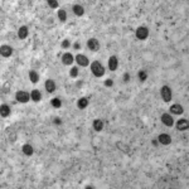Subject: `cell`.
Listing matches in <instances>:
<instances>
[{"mask_svg":"<svg viewBox=\"0 0 189 189\" xmlns=\"http://www.w3.org/2000/svg\"><path fill=\"white\" fill-rule=\"evenodd\" d=\"M170 112L174 113V115H181V113H183V107H181L180 105L175 104L170 107Z\"/></svg>","mask_w":189,"mask_h":189,"instance_id":"obj_14","label":"cell"},{"mask_svg":"<svg viewBox=\"0 0 189 189\" xmlns=\"http://www.w3.org/2000/svg\"><path fill=\"white\" fill-rule=\"evenodd\" d=\"M50 104H52L53 107L59 108V107H61V105H62V102H61V100H59V98H53L52 101H50Z\"/></svg>","mask_w":189,"mask_h":189,"instance_id":"obj_24","label":"cell"},{"mask_svg":"<svg viewBox=\"0 0 189 189\" xmlns=\"http://www.w3.org/2000/svg\"><path fill=\"white\" fill-rule=\"evenodd\" d=\"M77 106H78V108H81V110L86 108L88 106V100L85 98V97L80 98V100H78V102H77Z\"/></svg>","mask_w":189,"mask_h":189,"instance_id":"obj_18","label":"cell"},{"mask_svg":"<svg viewBox=\"0 0 189 189\" xmlns=\"http://www.w3.org/2000/svg\"><path fill=\"white\" fill-rule=\"evenodd\" d=\"M74 48H77V49H78V48H80V44L76 43V44H74Z\"/></svg>","mask_w":189,"mask_h":189,"instance_id":"obj_33","label":"cell"},{"mask_svg":"<svg viewBox=\"0 0 189 189\" xmlns=\"http://www.w3.org/2000/svg\"><path fill=\"white\" fill-rule=\"evenodd\" d=\"M58 18H59V20L62 23H64L67 19V13L64 12V10H59V12H58Z\"/></svg>","mask_w":189,"mask_h":189,"instance_id":"obj_23","label":"cell"},{"mask_svg":"<svg viewBox=\"0 0 189 189\" xmlns=\"http://www.w3.org/2000/svg\"><path fill=\"white\" fill-rule=\"evenodd\" d=\"M91 71H92V73H93L96 77H101V76L105 74L104 66H102V64L100 63V62H97V61H95V62H92V63H91Z\"/></svg>","mask_w":189,"mask_h":189,"instance_id":"obj_1","label":"cell"},{"mask_svg":"<svg viewBox=\"0 0 189 189\" xmlns=\"http://www.w3.org/2000/svg\"><path fill=\"white\" fill-rule=\"evenodd\" d=\"M0 52H1V56L3 57L8 58V57L12 56L13 49H12V47H9V46H1V48H0Z\"/></svg>","mask_w":189,"mask_h":189,"instance_id":"obj_10","label":"cell"},{"mask_svg":"<svg viewBox=\"0 0 189 189\" xmlns=\"http://www.w3.org/2000/svg\"><path fill=\"white\" fill-rule=\"evenodd\" d=\"M29 78H30V82L32 83H37L38 80H39V77H38V73L35 71H30L29 72Z\"/></svg>","mask_w":189,"mask_h":189,"instance_id":"obj_22","label":"cell"},{"mask_svg":"<svg viewBox=\"0 0 189 189\" xmlns=\"http://www.w3.org/2000/svg\"><path fill=\"white\" fill-rule=\"evenodd\" d=\"M147 78V74H146V72L145 71H140L139 72V80L141 81V82H144Z\"/></svg>","mask_w":189,"mask_h":189,"instance_id":"obj_25","label":"cell"},{"mask_svg":"<svg viewBox=\"0 0 189 189\" xmlns=\"http://www.w3.org/2000/svg\"><path fill=\"white\" fill-rule=\"evenodd\" d=\"M44 86H46V90L49 92V93H52V92H54V90H56V83H54V81H52V80H47Z\"/></svg>","mask_w":189,"mask_h":189,"instance_id":"obj_13","label":"cell"},{"mask_svg":"<svg viewBox=\"0 0 189 189\" xmlns=\"http://www.w3.org/2000/svg\"><path fill=\"white\" fill-rule=\"evenodd\" d=\"M153 145H155V146L158 145V141H156V140H153Z\"/></svg>","mask_w":189,"mask_h":189,"instance_id":"obj_32","label":"cell"},{"mask_svg":"<svg viewBox=\"0 0 189 189\" xmlns=\"http://www.w3.org/2000/svg\"><path fill=\"white\" fill-rule=\"evenodd\" d=\"M159 143L163 144V145H169L171 143V137L168 135V134H160L159 135Z\"/></svg>","mask_w":189,"mask_h":189,"instance_id":"obj_11","label":"cell"},{"mask_svg":"<svg viewBox=\"0 0 189 189\" xmlns=\"http://www.w3.org/2000/svg\"><path fill=\"white\" fill-rule=\"evenodd\" d=\"M160 93H161V97H163V100L165 102L171 101V91L168 86H163V87H161Z\"/></svg>","mask_w":189,"mask_h":189,"instance_id":"obj_3","label":"cell"},{"mask_svg":"<svg viewBox=\"0 0 189 189\" xmlns=\"http://www.w3.org/2000/svg\"><path fill=\"white\" fill-rule=\"evenodd\" d=\"M30 96H32V100L34 102H38L40 101V98H42V95H40V92L38 90H33L32 93H30Z\"/></svg>","mask_w":189,"mask_h":189,"instance_id":"obj_19","label":"cell"},{"mask_svg":"<svg viewBox=\"0 0 189 189\" xmlns=\"http://www.w3.org/2000/svg\"><path fill=\"white\" fill-rule=\"evenodd\" d=\"M72 10H73V13L77 16H81V15H83V13H85V9H83V6H81V5H74L73 8H72Z\"/></svg>","mask_w":189,"mask_h":189,"instance_id":"obj_17","label":"cell"},{"mask_svg":"<svg viewBox=\"0 0 189 189\" xmlns=\"http://www.w3.org/2000/svg\"><path fill=\"white\" fill-rule=\"evenodd\" d=\"M76 62H77V64H80L82 67H87L88 64H90L88 58L83 56V54H77V56H76Z\"/></svg>","mask_w":189,"mask_h":189,"instance_id":"obj_5","label":"cell"},{"mask_svg":"<svg viewBox=\"0 0 189 189\" xmlns=\"http://www.w3.org/2000/svg\"><path fill=\"white\" fill-rule=\"evenodd\" d=\"M73 56H72L71 53H64L63 57H62V62H63L64 66H68V64H72L73 63Z\"/></svg>","mask_w":189,"mask_h":189,"instance_id":"obj_12","label":"cell"},{"mask_svg":"<svg viewBox=\"0 0 189 189\" xmlns=\"http://www.w3.org/2000/svg\"><path fill=\"white\" fill-rule=\"evenodd\" d=\"M70 73H71L72 77H77V76H78V70H77V68H76V67H73V68H72V70H71Z\"/></svg>","mask_w":189,"mask_h":189,"instance_id":"obj_27","label":"cell"},{"mask_svg":"<svg viewBox=\"0 0 189 189\" xmlns=\"http://www.w3.org/2000/svg\"><path fill=\"white\" fill-rule=\"evenodd\" d=\"M15 98L18 102H22V104H25V102L29 101V93L25 91H18L15 93Z\"/></svg>","mask_w":189,"mask_h":189,"instance_id":"obj_2","label":"cell"},{"mask_svg":"<svg viewBox=\"0 0 189 189\" xmlns=\"http://www.w3.org/2000/svg\"><path fill=\"white\" fill-rule=\"evenodd\" d=\"M189 128V121L187 119H181L179 121L177 122V129L180 130V131H183V130H187Z\"/></svg>","mask_w":189,"mask_h":189,"instance_id":"obj_9","label":"cell"},{"mask_svg":"<svg viewBox=\"0 0 189 189\" xmlns=\"http://www.w3.org/2000/svg\"><path fill=\"white\" fill-rule=\"evenodd\" d=\"M53 122H54V123H57V125H61V123H62V121H61L59 119H54V120H53Z\"/></svg>","mask_w":189,"mask_h":189,"instance_id":"obj_31","label":"cell"},{"mask_svg":"<svg viewBox=\"0 0 189 189\" xmlns=\"http://www.w3.org/2000/svg\"><path fill=\"white\" fill-rule=\"evenodd\" d=\"M87 47H88V49L92 50V52H96V50L100 49V43H98L97 39L91 38V39H88V42H87Z\"/></svg>","mask_w":189,"mask_h":189,"instance_id":"obj_6","label":"cell"},{"mask_svg":"<svg viewBox=\"0 0 189 189\" xmlns=\"http://www.w3.org/2000/svg\"><path fill=\"white\" fill-rule=\"evenodd\" d=\"M117 66H119V61L115 56H111L108 59V68L111 71H116L117 70Z\"/></svg>","mask_w":189,"mask_h":189,"instance_id":"obj_8","label":"cell"},{"mask_svg":"<svg viewBox=\"0 0 189 189\" xmlns=\"http://www.w3.org/2000/svg\"><path fill=\"white\" fill-rule=\"evenodd\" d=\"M48 4H49L50 8H58V5H59L57 0H49V1H48Z\"/></svg>","mask_w":189,"mask_h":189,"instance_id":"obj_26","label":"cell"},{"mask_svg":"<svg viewBox=\"0 0 189 189\" xmlns=\"http://www.w3.org/2000/svg\"><path fill=\"white\" fill-rule=\"evenodd\" d=\"M112 83H113L112 80H106V81H105V86H106V87H111Z\"/></svg>","mask_w":189,"mask_h":189,"instance_id":"obj_29","label":"cell"},{"mask_svg":"<svg viewBox=\"0 0 189 189\" xmlns=\"http://www.w3.org/2000/svg\"><path fill=\"white\" fill-rule=\"evenodd\" d=\"M0 115H1L3 117H8L10 115V108L6 105H1V107H0Z\"/></svg>","mask_w":189,"mask_h":189,"instance_id":"obj_16","label":"cell"},{"mask_svg":"<svg viewBox=\"0 0 189 189\" xmlns=\"http://www.w3.org/2000/svg\"><path fill=\"white\" fill-rule=\"evenodd\" d=\"M161 122H163L164 125L169 126V128L174 125V120H173V117H171L170 115H168V113H164V115H161Z\"/></svg>","mask_w":189,"mask_h":189,"instance_id":"obj_7","label":"cell"},{"mask_svg":"<svg viewBox=\"0 0 189 189\" xmlns=\"http://www.w3.org/2000/svg\"><path fill=\"white\" fill-rule=\"evenodd\" d=\"M33 151H34V149H33L32 145H29V144H25V145H23V153H24V155L30 156L33 154Z\"/></svg>","mask_w":189,"mask_h":189,"instance_id":"obj_15","label":"cell"},{"mask_svg":"<svg viewBox=\"0 0 189 189\" xmlns=\"http://www.w3.org/2000/svg\"><path fill=\"white\" fill-rule=\"evenodd\" d=\"M147 35H149V30H147V28H145V27H139V28L136 29V38L137 39H146Z\"/></svg>","mask_w":189,"mask_h":189,"instance_id":"obj_4","label":"cell"},{"mask_svg":"<svg viewBox=\"0 0 189 189\" xmlns=\"http://www.w3.org/2000/svg\"><path fill=\"white\" fill-rule=\"evenodd\" d=\"M18 37L20 39H24V38L28 37V28H27V27H22L18 32Z\"/></svg>","mask_w":189,"mask_h":189,"instance_id":"obj_20","label":"cell"},{"mask_svg":"<svg viewBox=\"0 0 189 189\" xmlns=\"http://www.w3.org/2000/svg\"><path fill=\"white\" fill-rule=\"evenodd\" d=\"M93 129L96 131H101L102 129H104V121H101V120H95L93 121Z\"/></svg>","mask_w":189,"mask_h":189,"instance_id":"obj_21","label":"cell"},{"mask_svg":"<svg viewBox=\"0 0 189 189\" xmlns=\"http://www.w3.org/2000/svg\"><path fill=\"white\" fill-rule=\"evenodd\" d=\"M62 47H63V48H68V47H70V40H63V42H62Z\"/></svg>","mask_w":189,"mask_h":189,"instance_id":"obj_28","label":"cell"},{"mask_svg":"<svg viewBox=\"0 0 189 189\" xmlns=\"http://www.w3.org/2000/svg\"><path fill=\"white\" fill-rule=\"evenodd\" d=\"M129 80H130L129 73H125V76H123V81H125V82H129Z\"/></svg>","mask_w":189,"mask_h":189,"instance_id":"obj_30","label":"cell"}]
</instances>
